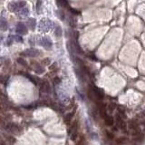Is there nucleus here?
Segmentation results:
<instances>
[{
	"label": "nucleus",
	"mask_w": 145,
	"mask_h": 145,
	"mask_svg": "<svg viewBox=\"0 0 145 145\" xmlns=\"http://www.w3.org/2000/svg\"><path fill=\"white\" fill-rule=\"evenodd\" d=\"M4 112V110H3V108L1 107V106H0V113H3Z\"/></svg>",
	"instance_id": "f704fd0d"
},
{
	"label": "nucleus",
	"mask_w": 145,
	"mask_h": 145,
	"mask_svg": "<svg viewBox=\"0 0 145 145\" xmlns=\"http://www.w3.org/2000/svg\"><path fill=\"white\" fill-rule=\"evenodd\" d=\"M125 142H126V139L124 137H121V138H118L116 140V143L118 144H123Z\"/></svg>",
	"instance_id": "5701e85b"
},
{
	"label": "nucleus",
	"mask_w": 145,
	"mask_h": 145,
	"mask_svg": "<svg viewBox=\"0 0 145 145\" xmlns=\"http://www.w3.org/2000/svg\"><path fill=\"white\" fill-rule=\"evenodd\" d=\"M105 134H106V137H107L109 140H113V139L114 138V134H113V133H110V132L106 131L105 132Z\"/></svg>",
	"instance_id": "4be33fe9"
},
{
	"label": "nucleus",
	"mask_w": 145,
	"mask_h": 145,
	"mask_svg": "<svg viewBox=\"0 0 145 145\" xmlns=\"http://www.w3.org/2000/svg\"><path fill=\"white\" fill-rule=\"evenodd\" d=\"M0 145H6V143L1 139V137H0Z\"/></svg>",
	"instance_id": "473e14b6"
},
{
	"label": "nucleus",
	"mask_w": 145,
	"mask_h": 145,
	"mask_svg": "<svg viewBox=\"0 0 145 145\" xmlns=\"http://www.w3.org/2000/svg\"><path fill=\"white\" fill-rule=\"evenodd\" d=\"M78 122L74 121L73 122V123L71 124V127L69 128V133H70L71 140L75 141L78 136Z\"/></svg>",
	"instance_id": "f03ea898"
},
{
	"label": "nucleus",
	"mask_w": 145,
	"mask_h": 145,
	"mask_svg": "<svg viewBox=\"0 0 145 145\" xmlns=\"http://www.w3.org/2000/svg\"><path fill=\"white\" fill-rule=\"evenodd\" d=\"M14 41H16V42H23V38L21 37V36H14Z\"/></svg>",
	"instance_id": "c85d7f7f"
},
{
	"label": "nucleus",
	"mask_w": 145,
	"mask_h": 145,
	"mask_svg": "<svg viewBox=\"0 0 145 145\" xmlns=\"http://www.w3.org/2000/svg\"><path fill=\"white\" fill-rule=\"evenodd\" d=\"M31 65H32V66H34V72H36V73L41 74V73H44V68L41 65H39V64H37L36 62H34V61L31 62Z\"/></svg>",
	"instance_id": "1a4fd4ad"
},
{
	"label": "nucleus",
	"mask_w": 145,
	"mask_h": 145,
	"mask_svg": "<svg viewBox=\"0 0 145 145\" xmlns=\"http://www.w3.org/2000/svg\"><path fill=\"white\" fill-rule=\"evenodd\" d=\"M0 124H3V125H4V124H5V123H4V120H3V118H2L1 116H0Z\"/></svg>",
	"instance_id": "72a5a7b5"
},
{
	"label": "nucleus",
	"mask_w": 145,
	"mask_h": 145,
	"mask_svg": "<svg viewBox=\"0 0 145 145\" xmlns=\"http://www.w3.org/2000/svg\"><path fill=\"white\" fill-rule=\"evenodd\" d=\"M18 7H19V9L21 8H24V7H25V5H26V2L25 1H20L18 2Z\"/></svg>",
	"instance_id": "b1692460"
},
{
	"label": "nucleus",
	"mask_w": 145,
	"mask_h": 145,
	"mask_svg": "<svg viewBox=\"0 0 145 145\" xmlns=\"http://www.w3.org/2000/svg\"><path fill=\"white\" fill-rule=\"evenodd\" d=\"M7 80H8V76H4L0 74V84H6Z\"/></svg>",
	"instance_id": "aec40b11"
},
{
	"label": "nucleus",
	"mask_w": 145,
	"mask_h": 145,
	"mask_svg": "<svg viewBox=\"0 0 145 145\" xmlns=\"http://www.w3.org/2000/svg\"><path fill=\"white\" fill-rule=\"evenodd\" d=\"M42 64H43L44 65H48L49 64H51V60L49 59V58H45V59L42 61Z\"/></svg>",
	"instance_id": "a878e982"
},
{
	"label": "nucleus",
	"mask_w": 145,
	"mask_h": 145,
	"mask_svg": "<svg viewBox=\"0 0 145 145\" xmlns=\"http://www.w3.org/2000/svg\"><path fill=\"white\" fill-rule=\"evenodd\" d=\"M52 25H53V22H51L47 18H45V19L41 20V22H40L39 30L41 32H47V31H49L52 28Z\"/></svg>",
	"instance_id": "f257e3e1"
},
{
	"label": "nucleus",
	"mask_w": 145,
	"mask_h": 145,
	"mask_svg": "<svg viewBox=\"0 0 145 145\" xmlns=\"http://www.w3.org/2000/svg\"><path fill=\"white\" fill-rule=\"evenodd\" d=\"M90 89L93 91L95 98H97L98 100H102V99H103L104 93L101 88H98L97 86H95L94 84H91V85H90Z\"/></svg>",
	"instance_id": "20e7f679"
},
{
	"label": "nucleus",
	"mask_w": 145,
	"mask_h": 145,
	"mask_svg": "<svg viewBox=\"0 0 145 145\" xmlns=\"http://www.w3.org/2000/svg\"><path fill=\"white\" fill-rule=\"evenodd\" d=\"M16 34H25L27 33V27L25 26V24L19 22V23L16 25Z\"/></svg>",
	"instance_id": "423d86ee"
},
{
	"label": "nucleus",
	"mask_w": 145,
	"mask_h": 145,
	"mask_svg": "<svg viewBox=\"0 0 145 145\" xmlns=\"http://www.w3.org/2000/svg\"><path fill=\"white\" fill-rule=\"evenodd\" d=\"M57 64L56 63H54L53 65H51L50 66H49V69H50V71H56L57 70Z\"/></svg>",
	"instance_id": "393cba45"
},
{
	"label": "nucleus",
	"mask_w": 145,
	"mask_h": 145,
	"mask_svg": "<svg viewBox=\"0 0 145 145\" xmlns=\"http://www.w3.org/2000/svg\"><path fill=\"white\" fill-rule=\"evenodd\" d=\"M13 40H14V36H9L8 39L6 41V45H11L13 43Z\"/></svg>",
	"instance_id": "cd10ccee"
},
{
	"label": "nucleus",
	"mask_w": 145,
	"mask_h": 145,
	"mask_svg": "<svg viewBox=\"0 0 145 145\" xmlns=\"http://www.w3.org/2000/svg\"><path fill=\"white\" fill-rule=\"evenodd\" d=\"M17 63L19 64L20 65H22V66H24V67H27V63H26V61H25V59H23L22 57H19V58H17Z\"/></svg>",
	"instance_id": "a211bd4d"
},
{
	"label": "nucleus",
	"mask_w": 145,
	"mask_h": 145,
	"mask_svg": "<svg viewBox=\"0 0 145 145\" xmlns=\"http://www.w3.org/2000/svg\"><path fill=\"white\" fill-rule=\"evenodd\" d=\"M73 113H68V114H66L65 117V122H67V123L70 122L71 120L73 119Z\"/></svg>",
	"instance_id": "6ab92c4d"
},
{
	"label": "nucleus",
	"mask_w": 145,
	"mask_h": 145,
	"mask_svg": "<svg viewBox=\"0 0 145 145\" xmlns=\"http://www.w3.org/2000/svg\"><path fill=\"white\" fill-rule=\"evenodd\" d=\"M104 122H105L106 125H108V126H113V123H114V120H113V117L107 114L104 116Z\"/></svg>",
	"instance_id": "ddd939ff"
},
{
	"label": "nucleus",
	"mask_w": 145,
	"mask_h": 145,
	"mask_svg": "<svg viewBox=\"0 0 145 145\" xmlns=\"http://www.w3.org/2000/svg\"><path fill=\"white\" fill-rule=\"evenodd\" d=\"M27 25H29L31 30H34L36 25V19H34V18H28V19H27Z\"/></svg>",
	"instance_id": "2eb2a0df"
},
{
	"label": "nucleus",
	"mask_w": 145,
	"mask_h": 145,
	"mask_svg": "<svg viewBox=\"0 0 145 145\" xmlns=\"http://www.w3.org/2000/svg\"><path fill=\"white\" fill-rule=\"evenodd\" d=\"M54 34H56V36H57V37H61L62 36V34H63V30H62V27L61 26H56V30H54Z\"/></svg>",
	"instance_id": "dca6fc26"
},
{
	"label": "nucleus",
	"mask_w": 145,
	"mask_h": 145,
	"mask_svg": "<svg viewBox=\"0 0 145 145\" xmlns=\"http://www.w3.org/2000/svg\"><path fill=\"white\" fill-rule=\"evenodd\" d=\"M56 5L59 7H68V0H56Z\"/></svg>",
	"instance_id": "4468645a"
},
{
	"label": "nucleus",
	"mask_w": 145,
	"mask_h": 145,
	"mask_svg": "<svg viewBox=\"0 0 145 145\" xmlns=\"http://www.w3.org/2000/svg\"><path fill=\"white\" fill-rule=\"evenodd\" d=\"M29 14V10L26 8V7H24V8H21V11H20V14L19 16H27Z\"/></svg>",
	"instance_id": "f3484780"
},
{
	"label": "nucleus",
	"mask_w": 145,
	"mask_h": 145,
	"mask_svg": "<svg viewBox=\"0 0 145 145\" xmlns=\"http://www.w3.org/2000/svg\"><path fill=\"white\" fill-rule=\"evenodd\" d=\"M40 91H41V93H49L51 91V87H50V84H49L48 82H46V81H42L41 84H40Z\"/></svg>",
	"instance_id": "0eeeda50"
},
{
	"label": "nucleus",
	"mask_w": 145,
	"mask_h": 145,
	"mask_svg": "<svg viewBox=\"0 0 145 145\" xmlns=\"http://www.w3.org/2000/svg\"><path fill=\"white\" fill-rule=\"evenodd\" d=\"M75 73H76L77 77H78V79L81 82H84V81H85V73L82 72L81 69L75 68Z\"/></svg>",
	"instance_id": "9b49d317"
},
{
	"label": "nucleus",
	"mask_w": 145,
	"mask_h": 145,
	"mask_svg": "<svg viewBox=\"0 0 145 145\" xmlns=\"http://www.w3.org/2000/svg\"><path fill=\"white\" fill-rule=\"evenodd\" d=\"M41 6H42V1H41V0H37V2H36V12L39 13V11H40V8H41Z\"/></svg>",
	"instance_id": "412c9836"
},
{
	"label": "nucleus",
	"mask_w": 145,
	"mask_h": 145,
	"mask_svg": "<svg viewBox=\"0 0 145 145\" xmlns=\"http://www.w3.org/2000/svg\"><path fill=\"white\" fill-rule=\"evenodd\" d=\"M40 44H41L42 46H44L45 49H48V50L52 48V45H53L52 42H51V40L48 37H43L41 39Z\"/></svg>",
	"instance_id": "6e6552de"
},
{
	"label": "nucleus",
	"mask_w": 145,
	"mask_h": 145,
	"mask_svg": "<svg viewBox=\"0 0 145 145\" xmlns=\"http://www.w3.org/2000/svg\"><path fill=\"white\" fill-rule=\"evenodd\" d=\"M4 127H5V129L7 132H10L12 133H15V134H19L22 131L21 128L15 123H5L4 124Z\"/></svg>",
	"instance_id": "7ed1b4c3"
},
{
	"label": "nucleus",
	"mask_w": 145,
	"mask_h": 145,
	"mask_svg": "<svg viewBox=\"0 0 145 145\" xmlns=\"http://www.w3.org/2000/svg\"><path fill=\"white\" fill-rule=\"evenodd\" d=\"M54 84H61L62 80H61L60 77H56L54 80Z\"/></svg>",
	"instance_id": "7c9ffc66"
},
{
	"label": "nucleus",
	"mask_w": 145,
	"mask_h": 145,
	"mask_svg": "<svg viewBox=\"0 0 145 145\" xmlns=\"http://www.w3.org/2000/svg\"><path fill=\"white\" fill-rule=\"evenodd\" d=\"M8 28V23L5 20V18L0 17V30L1 31H6Z\"/></svg>",
	"instance_id": "9d476101"
},
{
	"label": "nucleus",
	"mask_w": 145,
	"mask_h": 145,
	"mask_svg": "<svg viewBox=\"0 0 145 145\" xmlns=\"http://www.w3.org/2000/svg\"><path fill=\"white\" fill-rule=\"evenodd\" d=\"M21 56H29V57H34V56H39L41 54V52H40L38 49H27L25 52L21 53Z\"/></svg>",
	"instance_id": "39448f33"
},
{
	"label": "nucleus",
	"mask_w": 145,
	"mask_h": 145,
	"mask_svg": "<svg viewBox=\"0 0 145 145\" xmlns=\"http://www.w3.org/2000/svg\"><path fill=\"white\" fill-rule=\"evenodd\" d=\"M57 16H59L60 19H61V20L65 19V14H64L63 11H57Z\"/></svg>",
	"instance_id": "bb28decb"
},
{
	"label": "nucleus",
	"mask_w": 145,
	"mask_h": 145,
	"mask_svg": "<svg viewBox=\"0 0 145 145\" xmlns=\"http://www.w3.org/2000/svg\"><path fill=\"white\" fill-rule=\"evenodd\" d=\"M77 145H87V144H86V142H85V141H84V137H82V138H81L80 142L77 143Z\"/></svg>",
	"instance_id": "2f4dec72"
},
{
	"label": "nucleus",
	"mask_w": 145,
	"mask_h": 145,
	"mask_svg": "<svg viewBox=\"0 0 145 145\" xmlns=\"http://www.w3.org/2000/svg\"><path fill=\"white\" fill-rule=\"evenodd\" d=\"M8 9L13 13L17 12L18 9H19V7H18V4L16 3V2H11V3H9V5H8Z\"/></svg>",
	"instance_id": "f8f14e48"
},
{
	"label": "nucleus",
	"mask_w": 145,
	"mask_h": 145,
	"mask_svg": "<svg viewBox=\"0 0 145 145\" xmlns=\"http://www.w3.org/2000/svg\"><path fill=\"white\" fill-rule=\"evenodd\" d=\"M116 108V105H115L114 103H112V104H110L109 106H108V110H109L110 112H113V110Z\"/></svg>",
	"instance_id": "c756f323"
}]
</instances>
